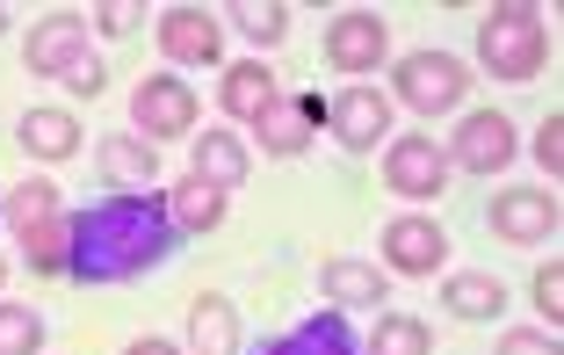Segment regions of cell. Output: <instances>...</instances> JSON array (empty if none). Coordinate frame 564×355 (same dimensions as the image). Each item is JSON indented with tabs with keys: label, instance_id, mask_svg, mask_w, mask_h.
Returning a JSON list of instances; mask_svg holds the SVG:
<instances>
[{
	"label": "cell",
	"instance_id": "obj_3",
	"mask_svg": "<svg viewBox=\"0 0 564 355\" xmlns=\"http://www.w3.org/2000/svg\"><path fill=\"white\" fill-rule=\"evenodd\" d=\"M464 87H470V66L448 58V51H413V58L399 66V95H405V109H420V117H448V109L464 101Z\"/></svg>",
	"mask_w": 564,
	"mask_h": 355
},
{
	"label": "cell",
	"instance_id": "obj_15",
	"mask_svg": "<svg viewBox=\"0 0 564 355\" xmlns=\"http://www.w3.org/2000/svg\"><path fill=\"white\" fill-rule=\"evenodd\" d=\"M15 138H22L30 160H73V152H80V123H73L66 109H22Z\"/></svg>",
	"mask_w": 564,
	"mask_h": 355
},
{
	"label": "cell",
	"instance_id": "obj_23",
	"mask_svg": "<svg viewBox=\"0 0 564 355\" xmlns=\"http://www.w3.org/2000/svg\"><path fill=\"white\" fill-rule=\"evenodd\" d=\"M326 298L340 304H383V276L369 261H326Z\"/></svg>",
	"mask_w": 564,
	"mask_h": 355
},
{
	"label": "cell",
	"instance_id": "obj_4",
	"mask_svg": "<svg viewBox=\"0 0 564 355\" xmlns=\"http://www.w3.org/2000/svg\"><path fill=\"white\" fill-rule=\"evenodd\" d=\"M131 123H138V138H188L196 131V87L188 80H174V73H152L145 87L131 95Z\"/></svg>",
	"mask_w": 564,
	"mask_h": 355
},
{
	"label": "cell",
	"instance_id": "obj_32",
	"mask_svg": "<svg viewBox=\"0 0 564 355\" xmlns=\"http://www.w3.org/2000/svg\"><path fill=\"white\" fill-rule=\"evenodd\" d=\"M66 80H73V87H80V95H95V87H101V58H95V51H87V58H80V66H73V73H66Z\"/></svg>",
	"mask_w": 564,
	"mask_h": 355
},
{
	"label": "cell",
	"instance_id": "obj_24",
	"mask_svg": "<svg viewBox=\"0 0 564 355\" xmlns=\"http://www.w3.org/2000/svg\"><path fill=\"white\" fill-rule=\"evenodd\" d=\"M434 348V334H427V320H377V334H369V355H427Z\"/></svg>",
	"mask_w": 564,
	"mask_h": 355
},
{
	"label": "cell",
	"instance_id": "obj_5",
	"mask_svg": "<svg viewBox=\"0 0 564 355\" xmlns=\"http://www.w3.org/2000/svg\"><path fill=\"white\" fill-rule=\"evenodd\" d=\"M442 160H456L464 174H499L507 160H514V123L499 117V109H470V117L456 123V138H448Z\"/></svg>",
	"mask_w": 564,
	"mask_h": 355
},
{
	"label": "cell",
	"instance_id": "obj_9",
	"mask_svg": "<svg viewBox=\"0 0 564 355\" xmlns=\"http://www.w3.org/2000/svg\"><path fill=\"white\" fill-rule=\"evenodd\" d=\"M383 261L399 276H434L448 261V233L434 218H391L383 225Z\"/></svg>",
	"mask_w": 564,
	"mask_h": 355
},
{
	"label": "cell",
	"instance_id": "obj_29",
	"mask_svg": "<svg viewBox=\"0 0 564 355\" xmlns=\"http://www.w3.org/2000/svg\"><path fill=\"white\" fill-rule=\"evenodd\" d=\"M535 304H543L550 320H557V312H564V269H557V261H550V269L535 276Z\"/></svg>",
	"mask_w": 564,
	"mask_h": 355
},
{
	"label": "cell",
	"instance_id": "obj_33",
	"mask_svg": "<svg viewBox=\"0 0 564 355\" xmlns=\"http://www.w3.org/2000/svg\"><path fill=\"white\" fill-rule=\"evenodd\" d=\"M131 355H174V341H160V334H145V341H131Z\"/></svg>",
	"mask_w": 564,
	"mask_h": 355
},
{
	"label": "cell",
	"instance_id": "obj_10",
	"mask_svg": "<svg viewBox=\"0 0 564 355\" xmlns=\"http://www.w3.org/2000/svg\"><path fill=\"white\" fill-rule=\"evenodd\" d=\"M333 138L348 152H369V146H383V131H391V101L377 95V87H348V95H333Z\"/></svg>",
	"mask_w": 564,
	"mask_h": 355
},
{
	"label": "cell",
	"instance_id": "obj_25",
	"mask_svg": "<svg viewBox=\"0 0 564 355\" xmlns=\"http://www.w3.org/2000/svg\"><path fill=\"white\" fill-rule=\"evenodd\" d=\"M44 348V320L30 304H0V355H36Z\"/></svg>",
	"mask_w": 564,
	"mask_h": 355
},
{
	"label": "cell",
	"instance_id": "obj_30",
	"mask_svg": "<svg viewBox=\"0 0 564 355\" xmlns=\"http://www.w3.org/2000/svg\"><path fill=\"white\" fill-rule=\"evenodd\" d=\"M535 160H543V168H550V174H557V168H564V131H557V117H550V123H543V131H535Z\"/></svg>",
	"mask_w": 564,
	"mask_h": 355
},
{
	"label": "cell",
	"instance_id": "obj_6",
	"mask_svg": "<svg viewBox=\"0 0 564 355\" xmlns=\"http://www.w3.org/2000/svg\"><path fill=\"white\" fill-rule=\"evenodd\" d=\"M492 233L514 239V247L557 239V196H550V189H499L492 196Z\"/></svg>",
	"mask_w": 564,
	"mask_h": 355
},
{
	"label": "cell",
	"instance_id": "obj_12",
	"mask_svg": "<svg viewBox=\"0 0 564 355\" xmlns=\"http://www.w3.org/2000/svg\"><path fill=\"white\" fill-rule=\"evenodd\" d=\"M326 58L340 73H369V66H383V22L377 15H362V8H348V15L326 30Z\"/></svg>",
	"mask_w": 564,
	"mask_h": 355
},
{
	"label": "cell",
	"instance_id": "obj_16",
	"mask_svg": "<svg viewBox=\"0 0 564 355\" xmlns=\"http://www.w3.org/2000/svg\"><path fill=\"white\" fill-rule=\"evenodd\" d=\"M101 182H117L123 196H145V182H160V160H152L145 138H109L101 146Z\"/></svg>",
	"mask_w": 564,
	"mask_h": 355
},
{
	"label": "cell",
	"instance_id": "obj_8",
	"mask_svg": "<svg viewBox=\"0 0 564 355\" xmlns=\"http://www.w3.org/2000/svg\"><path fill=\"white\" fill-rule=\"evenodd\" d=\"M22 58H30V73H44V80L73 73L87 58V22L80 15H44L30 36H22Z\"/></svg>",
	"mask_w": 564,
	"mask_h": 355
},
{
	"label": "cell",
	"instance_id": "obj_11",
	"mask_svg": "<svg viewBox=\"0 0 564 355\" xmlns=\"http://www.w3.org/2000/svg\"><path fill=\"white\" fill-rule=\"evenodd\" d=\"M160 51L174 58V66H217V15H203V8H166L160 22Z\"/></svg>",
	"mask_w": 564,
	"mask_h": 355
},
{
	"label": "cell",
	"instance_id": "obj_34",
	"mask_svg": "<svg viewBox=\"0 0 564 355\" xmlns=\"http://www.w3.org/2000/svg\"><path fill=\"white\" fill-rule=\"evenodd\" d=\"M0 30H8V8H0Z\"/></svg>",
	"mask_w": 564,
	"mask_h": 355
},
{
	"label": "cell",
	"instance_id": "obj_22",
	"mask_svg": "<svg viewBox=\"0 0 564 355\" xmlns=\"http://www.w3.org/2000/svg\"><path fill=\"white\" fill-rule=\"evenodd\" d=\"M253 131H261V146L268 152H282V160H290V152H304V146H312V123H304V109H290V101H268V117L261 123H253Z\"/></svg>",
	"mask_w": 564,
	"mask_h": 355
},
{
	"label": "cell",
	"instance_id": "obj_21",
	"mask_svg": "<svg viewBox=\"0 0 564 355\" xmlns=\"http://www.w3.org/2000/svg\"><path fill=\"white\" fill-rule=\"evenodd\" d=\"M196 174L217 182V189L247 182V146H239L232 131H196Z\"/></svg>",
	"mask_w": 564,
	"mask_h": 355
},
{
	"label": "cell",
	"instance_id": "obj_7",
	"mask_svg": "<svg viewBox=\"0 0 564 355\" xmlns=\"http://www.w3.org/2000/svg\"><path fill=\"white\" fill-rule=\"evenodd\" d=\"M442 182H448V160H442V146H427V138H399V146L383 152V189H399L405 203L442 196Z\"/></svg>",
	"mask_w": 564,
	"mask_h": 355
},
{
	"label": "cell",
	"instance_id": "obj_28",
	"mask_svg": "<svg viewBox=\"0 0 564 355\" xmlns=\"http://www.w3.org/2000/svg\"><path fill=\"white\" fill-rule=\"evenodd\" d=\"M95 30H101V36H131V30H138V8H131V0H101Z\"/></svg>",
	"mask_w": 564,
	"mask_h": 355
},
{
	"label": "cell",
	"instance_id": "obj_18",
	"mask_svg": "<svg viewBox=\"0 0 564 355\" xmlns=\"http://www.w3.org/2000/svg\"><path fill=\"white\" fill-rule=\"evenodd\" d=\"M188 341H196V355H239L232 298H196V312H188Z\"/></svg>",
	"mask_w": 564,
	"mask_h": 355
},
{
	"label": "cell",
	"instance_id": "obj_19",
	"mask_svg": "<svg viewBox=\"0 0 564 355\" xmlns=\"http://www.w3.org/2000/svg\"><path fill=\"white\" fill-rule=\"evenodd\" d=\"M0 218L15 225V239L58 225V182H15V189H8V203H0Z\"/></svg>",
	"mask_w": 564,
	"mask_h": 355
},
{
	"label": "cell",
	"instance_id": "obj_2",
	"mask_svg": "<svg viewBox=\"0 0 564 355\" xmlns=\"http://www.w3.org/2000/svg\"><path fill=\"white\" fill-rule=\"evenodd\" d=\"M478 58L492 80H535V73L550 66V30L535 8H521V0H499L492 15H485L478 30Z\"/></svg>",
	"mask_w": 564,
	"mask_h": 355
},
{
	"label": "cell",
	"instance_id": "obj_26",
	"mask_svg": "<svg viewBox=\"0 0 564 355\" xmlns=\"http://www.w3.org/2000/svg\"><path fill=\"white\" fill-rule=\"evenodd\" d=\"M232 30L253 36V44H275V36H290V8H275V0H247V8H232Z\"/></svg>",
	"mask_w": 564,
	"mask_h": 355
},
{
	"label": "cell",
	"instance_id": "obj_20",
	"mask_svg": "<svg viewBox=\"0 0 564 355\" xmlns=\"http://www.w3.org/2000/svg\"><path fill=\"white\" fill-rule=\"evenodd\" d=\"M448 312L456 320H499V304H507V283L499 276H485V269H464V276H448Z\"/></svg>",
	"mask_w": 564,
	"mask_h": 355
},
{
	"label": "cell",
	"instance_id": "obj_17",
	"mask_svg": "<svg viewBox=\"0 0 564 355\" xmlns=\"http://www.w3.org/2000/svg\"><path fill=\"white\" fill-rule=\"evenodd\" d=\"M217 101H225V117H232V123H261L268 101H275V73H268V66H232L225 87H217Z\"/></svg>",
	"mask_w": 564,
	"mask_h": 355
},
{
	"label": "cell",
	"instance_id": "obj_14",
	"mask_svg": "<svg viewBox=\"0 0 564 355\" xmlns=\"http://www.w3.org/2000/svg\"><path fill=\"white\" fill-rule=\"evenodd\" d=\"M261 355H362V348H355V334H348V320H340V312H318V320L275 334Z\"/></svg>",
	"mask_w": 564,
	"mask_h": 355
},
{
	"label": "cell",
	"instance_id": "obj_1",
	"mask_svg": "<svg viewBox=\"0 0 564 355\" xmlns=\"http://www.w3.org/2000/svg\"><path fill=\"white\" fill-rule=\"evenodd\" d=\"M174 247V218L160 196H101L80 218H66V269L80 283H123L166 261Z\"/></svg>",
	"mask_w": 564,
	"mask_h": 355
},
{
	"label": "cell",
	"instance_id": "obj_27",
	"mask_svg": "<svg viewBox=\"0 0 564 355\" xmlns=\"http://www.w3.org/2000/svg\"><path fill=\"white\" fill-rule=\"evenodd\" d=\"M22 254H30V269H66V218H58V225H44V233H30V239H22Z\"/></svg>",
	"mask_w": 564,
	"mask_h": 355
},
{
	"label": "cell",
	"instance_id": "obj_13",
	"mask_svg": "<svg viewBox=\"0 0 564 355\" xmlns=\"http://www.w3.org/2000/svg\"><path fill=\"white\" fill-rule=\"evenodd\" d=\"M225 203H232V189L188 174V182H174V196H166V218L182 225V233H217V225H225Z\"/></svg>",
	"mask_w": 564,
	"mask_h": 355
},
{
	"label": "cell",
	"instance_id": "obj_31",
	"mask_svg": "<svg viewBox=\"0 0 564 355\" xmlns=\"http://www.w3.org/2000/svg\"><path fill=\"white\" fill-rule=\"evenodd\" d=\"M492 355H557V341H550V334H507Z\"/></svg>",
	"mask_w": 564,
	"mask_h": 355
}]
</instances>
